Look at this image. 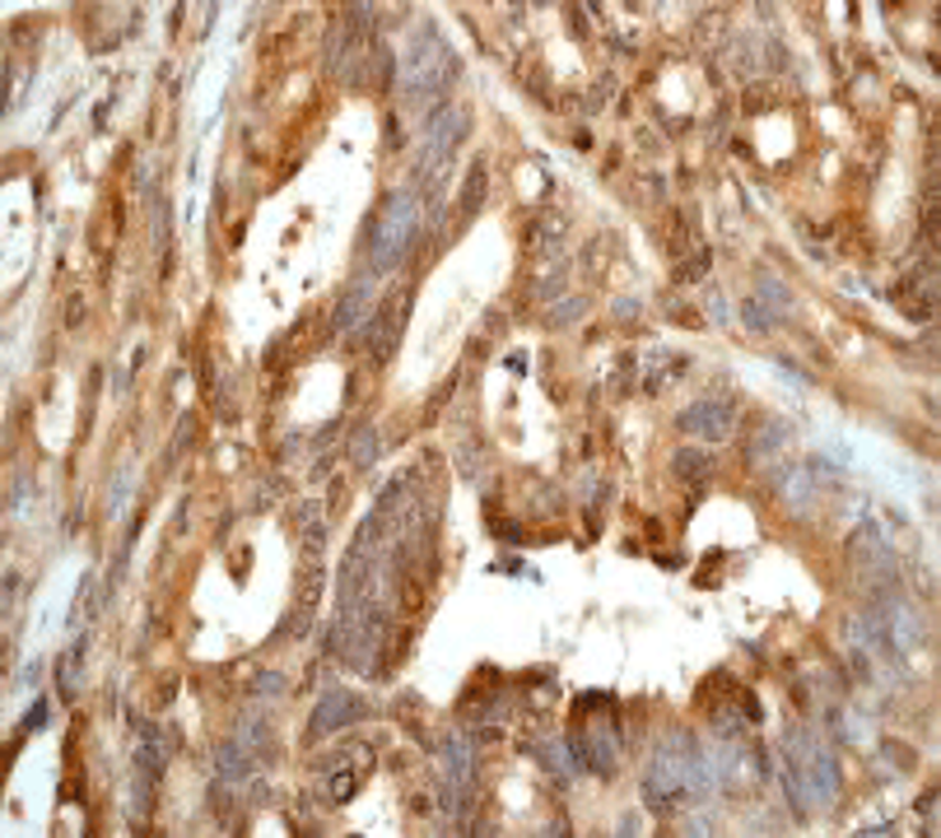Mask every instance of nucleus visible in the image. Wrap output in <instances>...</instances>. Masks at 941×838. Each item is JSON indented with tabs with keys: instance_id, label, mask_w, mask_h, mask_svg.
<instances>
[{
	"instance_id": "f257e3e1",
	"label": "nucleus",
	"mask_w": 941,
	"mask_h": 838,
	"mask_svg": "<svg viewBox=\"0 0 941 838\" xmlns=\"http://www.w3.org/2000/svg\"><path fill=\"white\" fill-rule=\"evenodd\" d=\"M411 229H415V210H411L406 196H396V201L387 206V214H383V224H378V238H373V262L383 271L396 266V256L406 252Z\"/></svg>"
},
{
	"instance_id": "f03ea898",
	"label": "nucleus",
	"mask_w": 941,
	"mask_h": 838,
	"mask_svg": "<svg viewBox=\"0 0 941 838\" xmlns=\"http://www.w3.org/2000/svg\"><path fill=\"white\" fill-rule=\"evenodd\" d=\"M723 419H732L727 406H694V410L686 415V429H699V433H709V438H723V433H727Z\"/></svg>"
}]
</instances>
